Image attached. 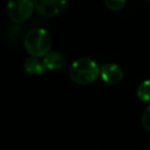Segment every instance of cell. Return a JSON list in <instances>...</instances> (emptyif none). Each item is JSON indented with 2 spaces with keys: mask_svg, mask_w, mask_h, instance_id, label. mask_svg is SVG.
I'll use <instances>...</instances> for the list:
<instances>
[{
  "mask_svg": "<svg viewBox=\"0 0 150 150\" xmlns=\"http://www.w3.org/2000/svg\"><path fill=\"white\" fill-rule=\"evenodd\" d=\"M142 125L145 129L150 132V105H148L142 114Z\"/></svg>",
  "mask_w": 150,
  "mask_h": 150,
  "instance_id": "obj_10",
  "label": "cell"
},
{
  "mask_svg": "<svg viewBox=\"0 0 150 150\" xmlns=\"http://www.w3.org/2000/svg\"><path fill=\"white\" fill-rule=\"evenodd\" d=\"M65 59L63 54L59 52H50L44 56L43 65L50 70H59L64 66Z\"/></svg>",
  "mask_w": 150,
  "mask_h": 150,
  "instance_id": "obj_6",
  "label": "cell"
},
{
  "mask_svg": "<svg viewBox=\"0 0 150 150\" xmlns=\"http://www.w3.org/2000/svg\"><path fill=\"white\" fill-rule=\"evenodd\" d=\"M34 2L29 0H13L7 3V13L11 21L22 23L33 13Z\"/></svg>",
  "mask_w": 150,
  "mask_h": 150,
  "instance_id": "obj_3",
  "label": "cell"
},
{
  "mask_svg": "<svg viewBox=\"0 0 150 150\" xmlns=\"http://www.w3.org/2000/svg\"><path fill=\"white\" fill-rule=\"evenodd\" d=\"M66 1L58 0H37L34 2V6L40 15L44 17H54L60 15L66 8Z\"/></svg>",
  "mask_w": 150,
  "mask_h": 150,
  "instance_id": "obj_4",
  "label": "cell"
},
{
  "mask_svg": "<svg viewBox=\"0 0 150 150\" xmlns=\"http://www.w3.org/2000/svg\"><path fill=\"white\" fill-rule=\"evenodd\" d=\"M125 0H106L105 4L111 11H119L125 5Z\"/></svg>",
  "mask_w": 150,
  "mask_h": 150,
  "instance_id": "obj_9",
  "label": "cell"
},
{
  "mask_svg": "<svg viewBox=\"0 0 150 150\" xmlns=\"http://www.w3.org/2000/svg\"><path fill=\"white\" fill-rule=\"evenodd\" d=\"M100 69L95 61L88 58H81L72 63L69 70L71 79L78 84L92 83L98 77Z\"/></svg>",
  "mask_w": 150,
  "mask_h": 150,
  "instance_id": "obj_1",
  "label": "cell"
},
{
  "mask_svg": "<svg viewBox=\"0 0 150 150\" xmlns=\"http://www.w3.org/2000/svg\"><path fill=\"white\" fill-rule=\"evenodd\" d=\"M24 68L30 74H43L46 70L43 62H40L35 57H30L26 59L24 62Z\"/></svg>",
  "mask_w": 150,
  "mask_h": 150,
  "instance_id": "obj_7",
  "label": "cell"
},
{
  "mask_svg": "<svg viewBox=\"0 0 150 150\" xmlns=\"http://www.w3.org/2000/svg\"><path fill=\"white\" fill-rule=\"evenodd\" d=\"M148 2H149V3H150V1H148Z\"/></svg>",
  "mask_w": 150,
  "mask_h": 150,
  "instance_id": "obj_11",
  "label": "cell"
},
{
  "mask_svg": "<svg viewBox=\"0 0 150 150\" xmlns=\"http://www.w3.org/2000/svg\"><path fill=\"white\" fill-rule=\"evenodd\" d=\"M24 43L27 52L32 57L39 58L48 54L52 46V39L47 31L41 28H35L27 33Z\"/></svg>",
  "mask_w": 150,
  "mask_h": 150,
  "instance_id": "obj_2",
  "label": "cell"
},
{
  "mask_svg": "<svg viewBox=\"0 0 150 150\" xmlns=\"http://www.w3.org/2000/svg\"><path fill=\"white\" fill-rule=\"evenodd\" d=\"M137 95L143 102L150 103V79H146L141 82L138 88Z\"/></svg>",
  "mask_w": 150,
  "mask_h": 150,
  "instance_id": "obj_8",
  "label": "cell"
},
{
  "mask_svg": "<svg viewBox=\"0 0 150 150\" xmlns=\"http://www.w3.org/2000/svg\"><path fill=\"white\" fill-rule=\"evenodd\" d=\"M100 74L102 79L106 83L109 84H116L121 81L123 77L122 69L118 66L117 64L109 63L102 67L100 70Z\"/></svg>",
  "mask_w": 150,
  "mask_h": 150,
  "instance_id": "obj_5",
  "label": "cell"
}]
</instances>
